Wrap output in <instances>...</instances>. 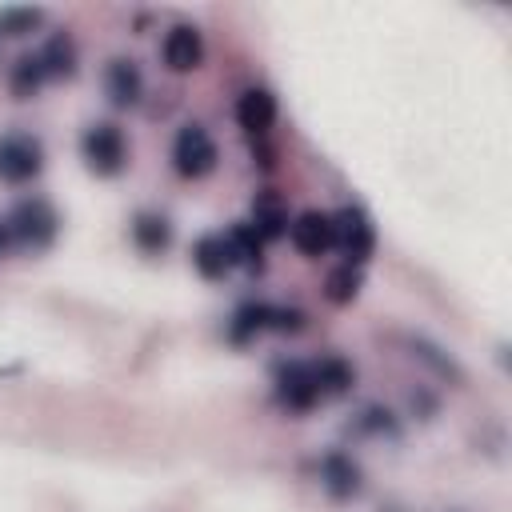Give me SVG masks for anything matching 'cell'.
<instances>
[{"label":"cell","mask_w":512,"mask_h":512,"mask_svg":"<svg viewBox=\"0 0 512 512\" xmlns=\"http://www.w3.org/2000/svg\"><path fill=\"white\" fill-rule=\"evenodd\" d=\"M56 228H60V216H56V208H52L44 196H28V200H20V204L8 212L12 244L48 248V244L56 240Z\"/></svg>","instance_id":"6da1fadb"},{"label":"cell","mask_w":512,"mask_h":512,"mask_svg":"<svg viewBox=\"0 0 512 512\" xmlns=\"http://www.w3.org/2000/svg\"><path fill=\"white\" fill-rule=\"evenodd\" d=\"M80 156L96 176H116L128 160V140L112 120H96L84 136H80Z\"/></svg>","instance_id":"7a4b0ae2"},{"label":"cell","mask_w":512,"mask_h":512,"mask_svg":"<svg viewBox=\"0 0 512 512\" xmlns=\"http://www.w3.org/2000/svg\"><path fill=\"white\" fill-rule=\"evenodd\" d=\"M44 172V144L32 132H4L0 136V180L28 184Z\"/></svg>","instance_id":"3957f363"},{"label":"cell","mask_w":512,"mask_h":512,"mask_svg":"<svg viewBox=\"0 0 512 512\" xmlns=\"http://www.w3.org/2000/svg\"><path fill=\"white\" fill-rule=\"evenodd\" d=\"M216 160H220V148H216V140H212V132L204 124H184L176 132V140H172V164H176L180 176L200 180V176H208L216 168Z\"/></svg>","instance_id":"277c9868"},{"label":"cell","mask_w":512,"mask_h":512,"mask_svg":"<svg viewBox=\"0 0 512 512\" xmlns=\"http://www.w3.org/2000/svg\"><path fill=\"white\" fill-rule=\"evenodd\" d=\"M332 232H336L332 248H340L348 256V264H364L372 256V248H376V228H372V220L360 208L332 212Z\"/></svg>","instance_id":"5b68a950"},{"label":"cell","mask_w":512,"mask_h":512,"mask_svg":"<svg viewBox=\"0 0 512 512\" xmlns=\"http://www.w3.org/2000/svg\"><path fill=\"white\" fill-rule=\"evenodd\" d=\"M288 240H292V244H296V252H300V256H308V260L324 256V252L336 244L332 212H320V208L300 212V216L288 224Z\"/></svg>","instance_id":"8992f818"},{"label":"cell","mask_w":512,"mask_h":512,"mask_svg":"<svg viewBox=\"0 0 512 512\" xmlns=\"http://www.w3.org/2000/svg\"><path fill=\"white\" fill-rule=\"evenodd\" d=\"M276 392H280V400L288 404V408H312L316 400H324L320 396V384H316V368H312V360H288V364H280L276 368Z\"/></svg>","instance_id":"52a82bcc"},{"label":"cell","mask_w":512,"mask_h":512,"mask_svg":"<svg viewBox=\"0 0 512 512\" xmlns=\"http://www.w3.org/2000/svg\"><path fill=\"white\" fill-rule=\"evenodd\" d=\"M160 56L172 72H196L204 64V36L196 24H176L164 32V44H160Z\"/></svg>","instance_id":"ba28073f"},{"label":"cell","mask_w":512,"mask_h":512,"mask_svg":"<svg viewBox=\"0 0 512 512\" xmlns=\"http://www.w3.org/2000/svg\"><path fill=\"white\" fill-rule=\"evenodd\" d=\"M192 268H196L204 280H224V276L236 268V252H232L228 232H204V236L192 244Z\"/></svg>","instance_id":"9c48e42d"},{"label":"cell","mask_w":512,"mask_h":512,"mask_svg":"<svg viewBox=\"0 0 512 512\" xmlns=\"http://www.w3.org/2000/svg\"><path fill=\"white\" fill-rule=\"evenodd\" d=\"M320 484L332 500H356L364 488V472L348 452H328L320 460Z\"/></svg>","instance_id":"30bf717a"},{"label":"cell","mask_w":512,"mask_h":512,"mask_svg":"<svg viewBox=\"0 0 512 512\" xmlns=\"http://www.w3.org/2000/svg\"><path fill=\"white\" fill-rule=\"evenodd\" d=\"M104 92H108V100L116 108H136L140 96H144V72H140V64L128 60V56L108 60V68H104Z\"/></svg>","instance_id":"8fae6325"},{"label":"cell","mask_w":512,"mask_h":512,"mask_svg":"<svg viewBox=\"0 0 512 512\" xmlns=\"http://www.w3.org/2000/svg\"><path fill=\"white\" fill-rule=\"evenodd\" d=\"M248 224L260 232L264 244L288 236V224H292V220H288V208H284L280 192H272V188L256 192V200H252V220H248Z\"/></svg>","instance_id":"7c38bea8"},{"label":"cell","mask_w":512,"mask_h":512,"mask_svg":"<svg viewBox=\"0 0 512 512\" xmlns=\"http://www.w3.org/2000/svg\"><path fill=\"white\" fill-rule=\"evenodd\" d=\"M236 124L244 132H268L276 124V96L268 88H244L236 100Z\"/></svg>","instance_id":"4fadbf2b"},{"label":"cell","mask_w":512,"mask_h":512,"mask_svg":"<svg viewBox=\"0 0 512 512\" xmlns=\"http://www.w3.org/2000/svg\"><path fill=\"white\" fill-rule=\"evenodd\" d=\"M128 232H132V244L148 256H160L172 244V220L164 212H136Z\"/></svg>","instance_id":"5bb4252c"},{"label":"cell","mask_w":512,"mask_h":512,"mask_svg":"<svg viewBox=\"0 0 512 512\" xmlns=\"http://www.w3.org/2000/svg\"><path fill=\"white\" fill-rule=\"evenodd\" d=\"M36 56H40V68L48 80H68L76 72V40L68 32H52Z\"/></svg>","instance_id":"9a60e30c"},{"label":"cell","mask_w":512,"mask_h":512,"mask_svg":"<svg viewBox=\"0 0 512 512\" xmlns=\"http://www.w3.org/2000/svg\"><path fill=\"white\" fill-rule=\"evenodd\" d=\"M408 348H412V356H416L420 364H428L436 376H444V380H452V384H464V368H460L440 344H432L428 336H408Z\"/></svg>","instance_id":"2e32d148"},{"label":"cell","mask_w":512,"mask_h":512,"mask_svg":"<svg viewBox=\"0 0 512 512\" xmlns=\"http://www.w3.org/2000/svg\"><path fill=\"white\" fill-rule=\"evenodd\" d=\"M312 368H316L320 396H344L352 388V380H356V368L348 360H340V356H320V360H312Z\"/></svg>","instance_id":"e0dca14e"},{"label":"cell","mask_w":512,"mask_h":512,"mask_svg":"<svg viewBox=\"0 0 512 512\" xmlns=\"http://www.w3.org/2000/svg\"><path fill=\"white\" fill-rule=\"evenodd\" d=\"M228 240H232L236 264H248V268H260V264H264V240H260V232H256L248 220L236 224V228L228 232Z\"/></svg>","instance_id":"ac0fdd59"},{"label":"cell","mask_w":512,"mask_h":512,"mask_svg":"<svg viewBox=\"0 0 512 512\" xmlns=\"http://www.w3.org/2000/svg\"><path fill=\"white\" fill-rule=\"evenodd\" d=\"M44 80H48V76H44V68H40V56H20V60L12 64V92H16L20 100L36 96Z\"/></svg>","instance_id":"d6986e66"},{"label":"cell","mask_w":512,"mask_h":512,"mask_svg":"<svg viewBox=\"0 0 512 512\" xmlns=\"http://www.w3.org/2000/svg\"><path fill=\"white\" fill-rule=\"evenodd\" d=\"M44 24V8H4L0 12V36H28Z\"/></svg>","instance_id":"ffe728a7"},{"label":"cell","mask_w":512,"mask_h":512,"mask_svg":"<svg viewBox=\"0 0 512 512\" xmlns=\"http://www.w3.org/2000/svg\"><path fill=\"white\" fill-rule=\"evenodd\" d=\"M264 328H268V304H244V308H236V316H232V336L236 340H248L256 332H264Z\"/></svg>","instance_id":"44dd1931"},{"label":"cell","mask_w":512,"mask_h":512,"mask_svg":"<svg viewBox=\"0 0 512 512\" xmlns=\"http://www.w3.org/2000/svg\"><path fill=\"white\" fill-rule=\"evenodd\" d=\"M356 292H360V272L352 264H344V268H336L328 276V300L348 304V300H356Z\"/></svg>","instance_id":"7402d4cb"},{"label":"cell","mask_w":512,"mask_h":512,"mask_svg":"<svg viewBox=\"0 0 512 512\" xmlns=\"http://www.w3.org/2000/svg\"><path fill=\"white\" fill-rule=\"evenodd\" d=\"M356 424L364 428V432H372V436H396L400 428H396V416L388 412V408H380V404H368L360 416H356Z\"/></svg>","instance_id":"603a6c76"},{"label":"cell","mask_w":512,"mask_h":512,"mask_svg":"<svg viewBox=\"0 0 512 512\" xmlns=\"http://www.w3.org/2000/svg\"><path fill=\"white\" fill-rule=\"evenodd\" d=\"M8 244H12V232H8V220H0V256L8 252Z\"/></svg>","instance_id":"cb8c5ba5"}]
</instances>
